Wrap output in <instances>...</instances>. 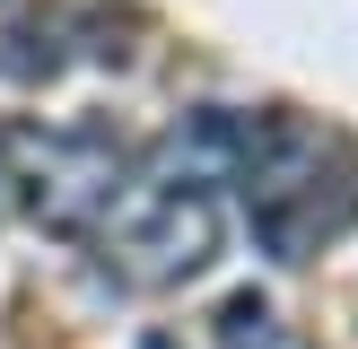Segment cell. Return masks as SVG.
Returning <instances> with one entry per match:
<instances>
[{"mask_svg": "<svg viewBox=\"0 0 358 349\" xmlns=\"http://www.w3.org/2000/svg\"><path fill=\"white\" fill-rule=\"evenodd\" d=\"M219 349H315L306 332H289L262 297H236V306L219 314Z\"/></svg>", "mask_w": 358, "mask_h": 349, "instance_id": "cell-5", "label": "cell"}, {"mask_svg": "<svg viewBox=\"0 0 358 349\" xmlns=\"http://www.w3.org/2000/svg\"><path fill=\"white\" fill-rule=\"evenodd\" d=\"M105 271L122 288H175V279L210 271L219 253V192L210 184H131V209L105 218Z\"/></svg>", "mask_w": 358, "mask_h": 349, "instance_id": "cell-3", "label": "cell"}, {"mask_svg": "<svg viewBox=\"0 0 358 349\" xmlns=\"http://www.w3.org/2000/svg\"><path fill=\"white\" fill-rule=\"evenodd\" d=\"M227 184L245 192V218H254L262 253H280V262H306L358 227V149L341 131H324V122L254 114Z\"/></svg>", "mask_w": 358, "mask_h": 349, "instance_id": "cell-1", "label": "cell"}, {"mask_svg": "<svg viewBox=\"0 0 358 349\" xmlns=\"http://www.w3.org/2000/svg\"><path fill=\"white\" fill-rule=\"evenodd\" d=\"M70 61V17L62 9H27L0 35V79H52Z\"/></svg>", "mask_w": 358, "mask_h": 349, "instance_id": "cell-4", "label": "cell"}, {"mask_svg": "<svg viewBox=\"0 0 358 349\" xmlns=\"http://www.w3.org/2000/svg\"><path fill=\"white\" fill-rule=\"evenodd\" d=\"M0 157L44 236H105V218L131 201V149L105 122H70V131L17 122V131H0Z\"/></svg>", "mask_w": 358, "mask_h": 349, "instance_id": "cell-2", "label": "cell"}]
</instances>
